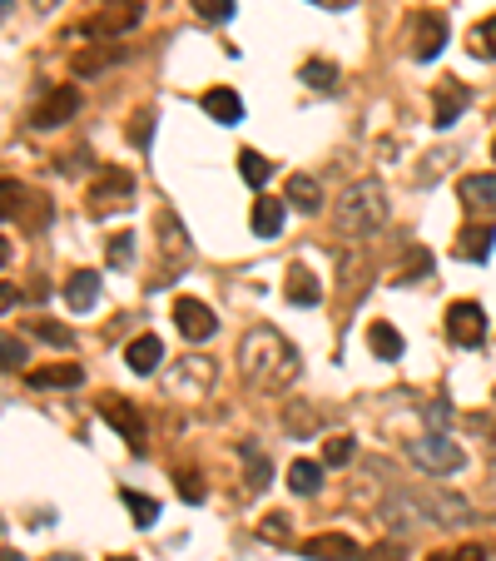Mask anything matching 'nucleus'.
Returning <instances> with one entry per match:
<instances>
[{"label":"nucleus","mask_w":496,"mask_h":561,"mask_svg":"<svg viewBox=\"0 0 496 561\" xmlns=\"http://www.w3.org/2000/svg\"><path fill=\"white\" fill-rule=\"evenodd\" d=\"M239 373H244L248 388L278 393V388H293L298 383L303 363H298V348L278 328L258 323V328H248L244 343H239Z\"/></svg>","instance_id":"f257e3e1"},{"label":"nucleus","mask_w":496,"mask_h":561,"mask_svg":"<svg viewBox=\"0 0 496 561\" xmlns=\"http://www.w3.org/2000/svg\"><path fill=\"white\" fill-rule=\"evenodd\" d=\"M387 224V194L377 179H358L338 194V214H333V234L343 239H372Z\"/></svg>","instance_id":"f03ea898"},{"label":"nucleus","mask_w":496,"mask_h":561,"mask_svg":"<svg viewBox=\"0 0 496 561\" xmlns=\"http://www.w3.org/2000/svg\"><path fill=\"white\" fill-rule=\"evenodd\" d=\"M407 457H412L427 477H452V472H462V462H467L462 442L447 437V432H422V437H412V442H407Z\"/></svg>","instance_id":"7ed1b4c3"},{"label":"nucleus","mask_w":496,"mask_h":561,"mask_svg":"<svg viewBox=\"0 0 496 561\" xmlns=\"http://www.w3.org/2000/svg\"><path fill=\"white\" fill-rule=\"evenodd\" d=\"M129 204H134V174L129 169H100L95 184H90V214L110 219V214H124Z\"/></svg>","instance_id":"20e7f679"},{"label":"nucleus","mask_w":496,"mask_h":561,"mask_svg":"<svg viewBox=\"0 0 496 561\" xmlns=\"http://www.w3.org/2000/svg\"><path fill=\"white\" fill-rule=\"evenodd\" d=\"M80 110V90L75 85H55L30 105V130H60L70 115Z\"/></svg>","instance_id":"39448f33"},{"label":"nucleus","mask_w":496,"mask_h":561,"mask_svg":"<svg viewBox=\"0 0 496 561\" xmlns=\"http://www.w3.org/2000/svg\"><path fill=\"white\" fill-rule=\"evenodd\" d=\"M447 338H452L457 348H482V338H487V313H482V303H472V298L452 303V308H447Z\"/></svg>","instance_id":"423d86ee"},{"label":"nucleus","mask_w":496,"mask_h":561,"mask_svg":"<svg viewBox=\"0 0 496 561\" xmlns=\"http://www.w3.org/2000/svg\"><path fill=\"white\" fill-rule=\"evenodd\" d=\"M100 418L120 432L129 452H144V418H139V408H134V403H124L120 393H105V398H100Z\"/></svg>","instance_id":"0eeeda50"},{"label":"nucleus","mask_w":496,"mask_h":561,"mask_svg":"<svg viewBox=\"0 0 496 561\" xmlns=\"http://www.w3.org/2000/svg\"><path fill=\"white\" fill-rule=\"evenodd\" d=\"M407 35H412V55H417V60H437L452 30H447V15H437V10H422V15L412 20V30H407Z\"/></svg>","instance_id":"6e6552de"},{"label":"nucleus","mask_w":496,"mask_h":561,"mask_svg":"<svg viewBox=\"0 0 496 561\" xmlns=\"http://www.w3.org/2000/svg\"><path fill=\"white\" fill-rule=\"evenodd\" d=\"M174 328H179L189 343H209L214 328H219V318H214L209 303H199V298H174Z\"/></svg>","instance_id":"1a4fd4ad"},{"label":"nucleus","mask_w":496,"mask_h":561,"mask_svg":"<svg viewBox=\"0 0 496 561\" xmlns=\"http://www.w3.org/2000/svg\"><path fill=\"white\" fill-rule=\"evenodd\" d=\"M467 105H472V90L457 85V80H442L437 95H432V125H437V130H452V125L462 120Z\"/></svg>","instance_id":"9d476101"},{"label":"nucleus","mask_w":496,"mask_h":561,"mask_svg":"<svg viewBox=\"0 0 496 561\" xmlns=\"http://www.w3.org/2000/svg\"><path fill=\"white\" fill-rule=\"evenodd\" d=\"M139 15H144V0H134V5H100V15L85 25V35L115 40V35H124V30H134V25H139Z\"/></svg>","instance_id":"9b49d317"},{"label":"nucleus","mask_w":496,"mask_h":561,"mask_svg":"<svg viewBox=\"0 0 496 561\" xmlns=\"http://www.w3.org/2000/svg\"><path fill=\"white\" fill-rule=\"evenodd\" d=\"M298 552H303L308 561H363L358 542L343 537V532H318V537H308Z\"/></svg>","instance_id":"f8f14e48"},{"label":"nucleus","mask_w":496,"mask_h":561,"mask_svg":"<svg viewBox=\"0 0 496 561\" xmlns=\"http://www.w3.org/2000/svg\"><path fill=\"white\" fill-rule=\"evenodd\" d=\"M496 249V224H467L462 234H457V244H452V254L462 259V264H487Z\"/></svg>","instance_id":"ddd939ff"},{"label":"nucleus","mask_w":496,"mask_h":561,"mask_svg":"<svg viewBox=\"0 0 496 561\" xmlns=\"http://www.w3.org/2000/svg\"><path fill=\"white\" fill-rule=\"evenodd\" d=\"M283 219H288V199H268V194L258 189L253 214H248L253 234H258V239H278V234H283Z\"/></svg>","instance_id":"4468645a"},{"label":"nucleus","mask_w":496,"mask_h":561,"mask_svg":"<svg viewBox=\"0 0 496 561\" xmlns=\"http://www.w3.org/2000/svg\"><path fill=\"white\" fill-rule=\"evenodd\" d=\"M283 199H288V209H298V214H323V189H318V179L313 174H288V189H283Z\"/></svg>","instance_id":"2eb2a0df"},{"label":"nucleus","mask_w":496,"mask_h":561,"mask_svg":"<svg viewBox=\"0 0 496 561\" xmlns=\"http://www.w3.org/2000/svg\"><path fill=\"white\" fill-rule=\"evenodd\" d=\"M457 199H462L472 214H487V209H496V169H492V174H467V179L457 184Z\"/></svg>","instance_id":"dca6fc26"},{"label":"nucleus","mask_w":496,"mask_h":561,"mask_svg":"<svg viewBox=\"0 0 496 561\" xmlns=\"http://www.w3.org/2000/svg\"><path fill=\"white\" fill-rule=\"evenodd\" d=\"M199 105H204V115H209V120H219V125H239V120H244V100H239L229 85L204 90V100H199Z\"/></svg>","instance_id":"f3484780"},{"label":"nucleus","mask_w":496,"mask_h":561,"mask_svg":"<svg viewBox=\"0 0 496 561\" xmlns=\"http://www.w3.org/2000/svg\"><path fill=\"white\" fill-rule=\"evenodd\" d=\"M20 204H25V189H20L15 179H5V219H15V214H20ZM45 219H50V199L30 194V219H25L20 229H40Z\"/></svg>","instance_id":"a211bd4d"},{"label":"nucleus","mask_w":496,"mask_h":561,"mask_svg":"<svg viewBox=\"0 0 496 561\" xmlns=\"http://www.w3.org/2000/svg\"><path fill=\"white\" fill-rule=\"evenodd\" d=\"M283 298H288L293 308H318V303H323V283L313 279L308 269L293 264V269H288V283H283Z\"/></svg>","instance_id":"6ab92c4d"},{"label":"nucleus","mask_w":496,"mask_h":561,"mask_svg":"<svg viewBox=\"0 0 496 561\" xmlns=\"http://www.w3.org/2000/svg\"><path fill=\"white\" fill-rule=\"evenodd\" d=\"M159 358H164V343H159L154 333H139V338L124 348V363H129V373H139V378H144V373H154V368H159Z\"/></svg>","instance_id":"aec40b11"},{"label":"nucleus","mask_w":496,"mask_h":561,"mask_svg":"<svg viewBox=\"0 0 496 561\" xmlns=\"http://www.w3.org/2000/svg\"><path fill=\"white\" fill-rule=\"evenodd\" d=\"M25 383H30V388H80L85 373H80L75 363H50V368H30Z\"/></svg>","instance_id":"412c9836"},{"label":"nucleus","mask_w":496,"mask_h":561,"mask_svg":"<svg viewBox=\"0 0 496 561\" xmlns=\"http://www.w3.org/2000/svg\"><path fill=\"white\" fill-rule=\"evenodd\" d=\"M209 383H214V363H204V358H189L179 373H169V383H164V388H169V398H174V393H184V388L204 393Z\"/></svg>","instance_id":"4be33fe9"},{"label":"nucleus","mask_w":496,"mask_h":561,"mask_svg":"<svg viewBox=\"0 0 496 561\" xmlns=\"http://www.w3.org/2000/svg\"><path fill=\"white\" fill-rule=\"evenodd\" d=\"M65 303H70L75 313L95 308V303H100V274H90V269L70 274V279H65Z\"/></svg>","instance_id":"5701e85b"},{"label":"nucleus","mask_w":496,"mask_h":561,"mask_svg":"<svg viewBox=\"0 0 496 561\" xmlns=\"http://www.w3.org/2000/svg\"><path fill=\"white\" fill-rule=\"evenodd\" d=\"M288 487H293V497H318V492H323V462L298 457V462L288 467Z\"/></svg>","instance_id":"b1692460"},{"label":"nucleus","mask_w":496,"mask_h":561,"mask_svg":"<svg viewBox=\"0 0 496 561\" xmlns=\"http://www.w3.org/2000/svg\"><path fill=\"white\" fill-rule=\"evenodd\" d=\"M298 80H303L308 90H318V95H333V90L343 85V75H338V65H333V60H303Z\"/></svg>","instance_id":"393cba45"},{"label":"nucleus","mask_w":496,"mask_h":561,"mask_svg":"<svg viewBox=\"0 0 496 561\" xmlns=\"http://www.w3.org/2000/svg\"><path fill=\"white\" fill-rule=\"evenodd\" d=\"M368 348L382 358V363H397V358H402V333H397L387 318H377V323L368 328Z\"/></svg>","instance_id":"a878e982"},{"label":"nucleus","mask_w":496,"mask_h":561,"mask_svg":"<svg viewBox=\"0 0 496 561\" xmlns=\"http://www.w3.org/2000/svg\"><path fill=\"white\" fill-rule=\"evenodd\" d=\"M239 174H244L248 189H263V184L273 179V159L258 154V149H239Z\"/></svg>","instance_id":"bb28decb"},{"label":"nucleus","mask_w":496,"mask_h":561,"mask_svg":"<svg viewBox=\"0 0 496 561\" xmlns=\"http://www.w3.org/2000/svg\"><path fill=\"white\" fill-rule=\"evenodd\" d=\"M239 452H244V462H248V492H268V482H273V462H268L253 442H244Z\"/></svg>","instance_id":"cd10ccee"},{"label":"nucleus","mask_w":496,"mask_h":561,"mask_svg":"<svg viewBox=\"0 0 496 561\" xmlns=\"http://www.w3.org/2000/svg\"><path fill=\"white\" fill-rule=\"evenodd\" d=\"M120 502L129 507V517H134V527H154L159 522V502L154 497H144V492H134V487H124Z\"/></svg>","instance_id":"c85d7f7f"},{"label":"nucleus","mask_w":496,"mask_h":561,"mask_svg":"<svg viewBox=\"0 0 496 561\" xmlns=\"http://www.w3.org/2000/svg\"><path fill=\"white\" fill-rule=\"evenodd\" d=\"M159 234H164V254L174 259H184L189 254V239H184V224H174V214H159Z\"/></svg>","instance_id":"c756f323"},{"label":"nucleus","mask_w":496,"mask_h":561,"mask_svg":"<svg viewBox=\"0 0 496 561\" xmlns=\"http://www.w3.org/2000/svg\"><path fill=\"white\" fill-rule=\"evenodd\" d=\"M452 159H457V149H447V144H442V149H432V154H427V164L417 169V184H432L437 174H447V169H452Z\"/></svg>","instance_id":"7c9ffc66"},{"label":"nucleus","mask_w":496,"mask_h":561,"mask_svg":"<svg viewBox=\"0 0 496 561\" xmlns=\"http://www.w3.org/2000/svg\"><path fill=\"white\" fill-rule=\"evenodd\" d=\"M472 55L482 60H496V15H487L477 30H472Z\"/></svg>","instance_id":"2f4dec72"},{"label":"nucleus","mask_w":496,"mask_h":561,"mask_svg":"<svg viewBox=\"0 0 496 561\" xmlns=\"http://www.w3.org/2000/svg\"><path fill=\"white\" fill-rule=\"evenodd\" d=\"M323 462H328V467L353 462V437H343V432H338V437H328V442H323Z\"/></svg>","instance_id":"473e14b6"},{"label":"nucleus","mask_w":496,"mask_h":561,"mask_svg":"<svg viewBox=\"0 0 496 561\" xmlns=\"http://www.w3.org/2000/svg\"><path fill=\"white\" fill-rule=\"evenodd\" d=\"M110 60H120L115 50H85V55H75V75H95V70H105Z\"/></svg>","instance_id":"72a5a7b5"},{"label":"nucleus","mask_w":496,"mask_h":561,"mask_svg":"<svg viewBox=\"0 0 496 561\" xmlns=\"http://www.w3.org/2000/svg\"><path fill=\"white\" fill-rule=\"evenodd\" d=\"M189 5H194L204 20H214V25H224V20L234 15V0H189Z\"/></svg>","instance_id":"f704fd0d"},{"label":"nucleus","mask_w":496,"mask_h":561,"mask_svg":"<svg viewBox=\"0 0 496 561\" xmlns=\"http://www.w3.org/2000/svg\"><path fill=\"white\" fill-rule=\"evenodd\" d=\"M174 487H179L184 502H204V482H199L194 472H174Z\"/></svg>","instance_id":"c9c22d12"},{"label":"nucleus","mask_w":496,"mask_h":561,"mask_svg":"<svg viewBox=\"0 0 496 561\" xmlns=\"http://www.w3.org/2000/svg\"><path fill=\"white\" fill-rule=\"evenodd\" d=\"M129 259H134V234H115V239H110V264L124 269Z\"/></svg>","instance_id":"e433bc0d"},{"label":"nucleus","mask_w":496,"mask_h":561,"mask_svg":"<svg viewBox=\"0 0 496 561\" xmlns=\"http://www.w3.org/2000/svg\"><path fill=\"white\" fill-rule=\"evenodd\" d=\"M149 135H154V115L144 110V115H134V125H129V140L139 144V149H149Z\"/></svg>","instance_id":"4c0bfd02"},{"label":"nucleus","mask_w":496,"mask_h":561,"mask_svg":"<svg viewBox=\"0 0 496 561\" xmlns=\"http://www.w3.org/2000/svg\"><path fill=\"white\" fill-rule=\"evenodd\" d=\"M35 333H40L50 348H70V328H60V323H35Z\"/></svg>","instance_id":"58836bf2"},{"label":"nucleus","mask_w":496,"mask_h":561,"mask_svg":"<svg viewBox=\"0 0 496 561\" xmlns=\"http://www.w3.org/2000/svg\"><path fill=\"white\" fill-rule=\"evenodd\" d=\"M363 561H407V552H402L397 542H382V547H372Z\"/></svg>","instance_id":"ea45409f"},{"label":"nucleus","mask_w":496,"mask_h":561,"mask_svg":"<svg viewBox=\"0 0 496 561\" xmlns=\"http://www.w3.org/2000/svg\"><path fill=\"white\" fill-rule=\"evenodd\" d=\"M427 422H432V427L442 432V427L452 422V408H447V403H427Z\"/></svg>","instance_id":"a19ab883"},{"label":"nucleus","mask_w":496,"mask_h":561,"mask_svg":"<svg viewBox=\"0 0 496 561\" xmlns=\"http://www.w3.org/2000/svg\"><path fill=\"white\" fill-rule=\"evenodd\" d=\"M283 422L298 432V427H313V413H308V408H288V413H283Z\"/></svg>","instance_id":"79ce46f5"},{"label":"nucleus","mask_w":496,"mask_h":561,"mask_svg":"<svg viewBox=\"0 0 496 561\" xmlns=\"http://www.w3.org/2000/svg\"><path fill=\"white\" fill-rule=\"evenodd\" d=\"M263 537H273V542H278V537H288V527H283V512H273V517L263 522Z\"/></svg>","instance_id":"37998d69"},{"label":"nucleus","mask_w":496,"mask_h":561,"mask_svg":"<svg viewBox=\"0 0 496 561\" xmlns=\"http://www.w3.org/2000/svg\"><path fill=\"white\" fill-rule=\"evenodd\" d=\"M20 358H25V348H20V343H15V338H5V368H15V363H20Z\"/></svg>","instance_id":"c03bdc74"},{"label":"nucleus","mask_w":496,"mask_h":561,"mask_svg":"<svg viewBox=\"0 0 496 561\" xmlns=\"http://www.w3.org/2000/svg\"><path fill=\"white\" fill-rule=\"evenodd\" d=\"M457 561H487V552H482V547H462V552H457Z\"/></svg>","instance_id":"a18cd8bd"},{"label":"nucleus","mask_w":496,"mask_h":561,"mask_svg":"<svg viewBox=\"0 0 496 561\" xmlns=\"http://www.w3.org/2000/svg\"><path fill=\"white\" fill-rule=\"evenodd\" d=\"M55 5H60V0H30V10H35V15H50Z\"/></svg>","instance_id":"49530a36"},{"label":"nucleus","mask_w":496,"mask_h":561,"mask_svg":"<svg viewBox=\"0 0 496 561\" xmlns=\"http://www.w3.org/2000/svg\"><path fill=\"white\" fill-rule=\"evenodd\" d=\"M323 10H348V5H358V0H318Z\"/></svg>","instance_id":"de8ad7c7"},{"label":"nucleus","mask_w":496,"mask_h":561,"mask_svg":"<svg viewBox=\"0 0 496 561\" xmlns=\"http://www.w3.org/2000/svg\"><path fill=\"white\" fill-rule=\"evenodd\" d=\"M427 561H457V552H432Z\"/></svg>","instance_id":"09e8293b"},{"label":"nucleus","mask_w":496,"mask_h":561,"mask_svg":"<svg viewBox=\"0 0 496 561\" xmlns=\"http://www.w3.org/2000/svg\"><path fill=\"white\" fill-rule=\"evenodd\" d=\"M0 557H5V561H20V552H10V547H5V552H0Z\"/></svg>","instance_id":"8fccbe9b"},{"label":"nucleus","mask_w":496,"mask_h":561,"mask_svg":"<svg viewBox=\"0 0 496 561\" xmlns=\"http://www.w3.org/2000/svg\"><path fill=\"white\" fill-rule=\"evenodd\" d=\"M100 5H134V0H100Z\"/></svg>","instance_id":"3c124183"},{"label":"nucleus","mask_w":496,"mask_h":561,"mask_svg":"<svg viewBox=\"0 0 496 561\" xmlns=\"http://www.w3.org/2000/svg\"><path fill=\"white\" fill-rule=\"evenodd\" d=\"M45 561H80V557H45Z\"/></svg>","instance_id":"603ef678"},{"label":"nucleus","mask_w":496,"mask_h":561,"mask_svg":"<svg viewBox=\"0 0 496 561\" xmlns=\"http://www.w3.org/2000/svg\"><path fill=\"white\" fill-rule=\"evenodd\" d=\"M110 561H139V557H110Z\"/></svg>","instance_id":"864d4df0"},{"label":"nucleus","mask_w":496,"mask_h":561,"mask_svg":"<svg viewBox=\"0 0 496 561\" xmlns=\"http://www.w3.org/2000/svg\"><path fill=\"white\" fill-rule=\"evenodd\" d=\"M492 159H496V140H492Z\"/></svg>","instance_id":"5fc2aeb1"}]
</instances>
